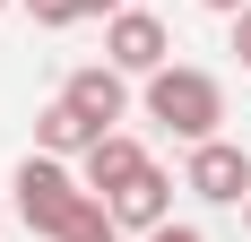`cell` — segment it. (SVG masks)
Wrapping results in <instances>:
<instances>
[{"instance_id":"obj_15","label":"cell","mask_w":251,"mask_h":242,"mask_svg":"<svg viewBox=\"0 0 251 242\" xmlns=\"http://www.w3.org/2000/svg\"><path fill=\"white\" fill-rule=\"evenodd\" d=\"M243 234H251V199H243Z\"/></svg>"},{"instance_id":"obj_6","label":"cell","mask_w":251,"mask_h":242,"mask_svg":"<svg viewBox=\"0 0 251 242\" xmlns=\"http://www.w3.org/2000/svg\"><path fill=\"white\" fill-rule=\"evenodd\" d=\"M61 96L78 104V113L96 121V130H113V121L130 113V70H113V61H87V70H70V87Z\"/></svg>"},{"instance_id":"obj_12","label":"cell","mask_w":251,"mask_h":242,"mask_svg":"<svg viewBox=\"0 0 251 242\" xmlns=\"http://www.w3.org/2000/svg\"><path fill=\"white\" fill-rule=\"evenodd\" d=\"M234 52H243V70H251V9L234 18Z\"/></svg>"},{"instance_id":"obj_13","label":"cell","mask_w":251,"mask_h":242,"mask_svg":"<svg viewBox=\"0 0 251 242\" xmlns=\"http://www.w3.org/2000/svg\"><path fill=\"white\" fill-rule=\"evenodd\" d=\"M200 9H217V18H243V9H251V0H200Z\"/></svg>"},{"instance_id":"obj_1","label":"cell","mask_w":251,"mask_h":242,"mask_svg":"<svg viewBox=\"0 0 251 242\" xmlns=\"http://www.w3.org/2000/svg\"><path fill=\"white\" fill-rule=\"evenodd\" d=\"M87 208H96V191H87V173H70L61 156H26V165H18V217L35 225V234L61 242Z\"/></svg>"},{"instance_id":"obj_9","label":"cell","mask_w":251,"mask_h":242,"mask_svg":"<svg viewBox=\"0 0 251 242\" xmlns=\"http://www.w3.org/2000/svg\"><path fill=\"white\" fill-rule=\"evenodd\" d=\"M61 242H122V225H113V208L96 199V208H87V217H78V225H70Z\"/></svg>"},{"instance_id":"obj_8","label":"cell","mask_w":251,"mask_h":242,"mask_svg":"<svg viewBox=\"0 0 251 242\" xmlns=\"http://www.w3.org/2000/svg\"><path fill=\"white\" fill-rule=\"evenodd\" d=\"M96 139H104V130H96L87 113H78L70 96H52L44 113H35V147H44V156H87Z\"/></svg>"},{"instance_id":"obj_11","label":"cell","mask_w":251,"mask_h":242,"mask_svg":"<svg viewBox=\"0 0 251 242\" xmlns=\"http://www.w3.org/2000/svg\"><path fill=\"white\" fill-rule=\"evenodd\" d=\"M148 242H208V234H200V225H156Z\"/></svg>"},{"instance_id":"obj_7","label":"cell","mask_w":251,"mask_h":242,"mask_svg":"<svg viewBox=\"0 0 251 242\" xmlns=\"http://www.w3.org/2000/svg\"><path fill=\"white\" fill-rule=\"evenodd\" d=\"M78 173H87V191H122V182H139V173H148V147L139 139H122V130H104L96 147H87V156H78Z\"/></svg>"},{"instance_id":"obj_4","label":"cell","mask_w":251,"mask_h":242,"mask_svg":"<svg viewBox=\"0 0 251 242\" xmlns=\"http://www.w3.org/2000/svg\"><path fill=\"white\" fill-rule=\"evenodd\" d=\"M165 52H174L165 18H148V9H122V18H104V61H113V70L156 78V70H165Z\"/></svg>"},{"instance_id":"obj_14","label":"cell","mask_w":251,"mask_h":242,"mask_svg":"<svg viewBox=\"0 0 251 242\" xmlns=\"http://www.w3.org/2000/svg\"><path fill=\"white\" fill-rule=\"evenodd\" d=\"M87 18H122V0H87Z\"/></svg>"},{"instance_id":"obj_5","label":"cell","mask_w":251,"mask_h":242,"mask_svg":"<svg viewBox=\"0 0 251 242\" xmlns=\"http://www.w3.org/2000/svg\"><path fill=\"white\" fill-rule=\"evenodd\" d=\"M104 208H113L122 234H156V225H174V182H165V165H148L139 182H122Z\"/></svg>"},{"instance_id":"obj_10","label":"cell","mask_w":251,"mask_h":242,"mask_svg":"<svg viewBox=\"0 0 251 242\" xmlns=\"http://www.w3.org/2000/svg\"><path fill=\"white\" fill-rule=\"evenodd\" d=\"M26 9H35V26H78L87 18V0H26Z\"/></svg>"},{"instance_id":"obj_3","label":"cell","mask_w":251,"mask_h":242,"mask_svg":"<svg viewBox=\"0 0 251 242\" xmlns=\"http://www.w3.org/2000/svg\"><path fill=\"white\" fill-rule=\"evenodd\" d=\"M182 191L208 199V208H243V199H251V156L234 139H200L191 165H182Z\"/></svg>"},{"instance_id":"obj_2","label":"cell","mask_w":251,"mask_h":242,"mask_svg":"<svg viewBox=\"0 0 251 242\" xmlns=\"http://www.w3.org/2000/svg\"><path fill=\"white\" fill-rule=\"evenodd\" d=\"M148 121H165L174 139H217V121H226V87L208 70H156L148 78Z\"/></svg>"},{"instance_id":"obj_16","label":"cell","mask_w":251,"mask_h":242,"mask_svg":"<svg viewBox=\"0 0 251 242\" xmlns=\"http://www.w3.org/2000/svg\"><path fill=\"white\" fill-rule=\"evenodd\" d=\"M0 9H9V0H0Z\"/></svg>"}]
</instances>
